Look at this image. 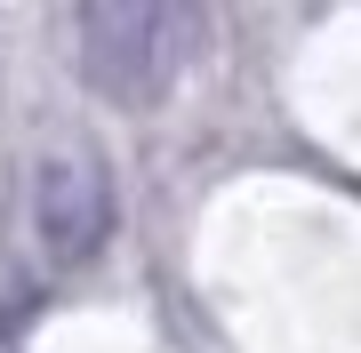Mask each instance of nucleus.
<instances>
[{
    "label": "nucleus",
    "instance_id": "nucleus-1",
    "mask_svg": "<svg viewBox=\"0 0 361 353\" xmlns=\"http://www.w3.org/2000/svg\"><path fill=\"white\" fill-rule=\"evenodd\" d=\"M73 40H80V80L104 105L137 113L185 80V65L201 49V16L177 0H97V8H80Z\"/></svg>",
    "mask_w": 361,
    "mask_h": 353
},
{
    "label": "nucleus",
    "instance_id": "nucleus-2",
    "mask_svg": "<svg viewBox=\"0 0 361 353\" xmlns=\"http://www.w3.org/2000/svg\"><path fill=\"white\" fill-rule=\"evenodd\" d=\"M32 225L40 249L65 265H89L104 241H113V177L89 144H49L32 169Z\"/></svg>",
    "mask_w": 361,
    "mask_h": 353
}]
</instances>
